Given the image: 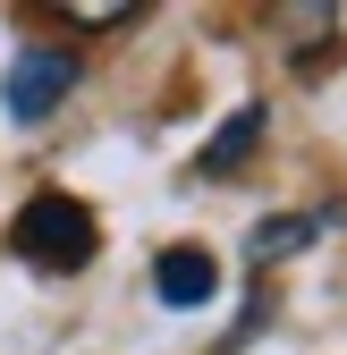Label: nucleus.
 <instances>
[{"instance_id":"obj_1","label":"nucleus","mask_w":347,"mask_h":355,"mask_svg":"<svg viewBox=\"0 0 347 355\" xmlns=\"http://www.w3.org/2000/svg\"><path fill=\"white\" fill-rule=\"evenodd\" d=\"M94 245H102V220L85 211L76 195H60V187H42L17 220H9V254L17 262H34V271H85L94 262Z\"/></svg>"},{"instance_id":"obj_2","label":"nucleus","mask_w":347,"mask_h":355,"mask_svg":"<svg viewBox=\"0 0 347 355\" xmlns=\"http://www.w3.org/2000/svg\"><path fill=\"white\" fill-rule=\"evenodd\" d=\"M68 94H76V51H60V42H26L9 60V76H0V102H9L17 127H42Z\"/></svg>"},{"instance_id":"obj_3","label":"nucleus","mask_w":347,"mask_h":355,"mask_svg":"<svg viewBox=\"0 0 347 355\" xmlns=\"http://www.w3.org/2000/svg\"><path fill=\"white\" fill-rule=\"evenodd\" d=\"M153 296L178 304V313H187V304H212V296H221V262H212L203 245H169V254H153Z\"/></svg>"},{"instance_id":"obj_4","label":"nucleus","mask_w":347,"mask_h":355,"mask_svg":"<svg viewBox=\"0 0 347 355\" xmlns=\"http://www.w3.org/2000/svg\"><path fill=\"white\" fill-rule=\"evenodd\" d=\"M254 144H263V102H237L221 127H212V144L195 153V169H203V178H237V161H246Z\"/></svg>"},{"instance_id":"obj_5","label":"nucleus","mask_w":347,"mask_h":355,"mask_svg":"<svg viewBox=\"0 0 347 355\" xmlns=\"http://www.w3.org/2000/svg\"><path fill=\"white\" fill-rule=\"evenodd\" d=\"M314 237H322V220H314V211H271V220H254V237H246V262H254V271H271V262L305 254Z\"/></svg>"},{"instance_id":"obj_6","label":"nucleus","mask_w":347,"mask_h":355,"mask_svg":"<svg viewBox=\"0 0 347 355\" xmlns=\"http://www.w3.org/2000/svg\"><path fill=\"white\" fill-rule=\"evenodd\" d=\"M51 17H68V26H136L144 9H136V0H60Z\"/></svg>"}]
</instances>
